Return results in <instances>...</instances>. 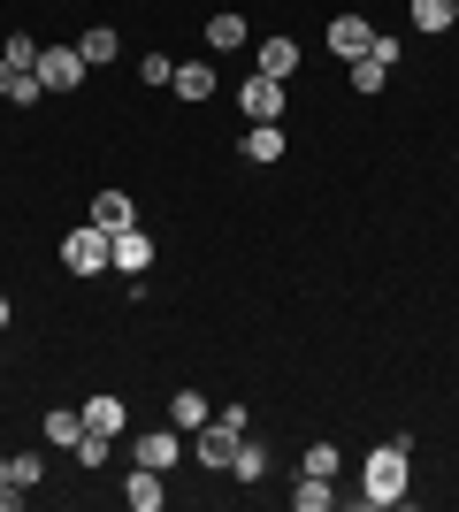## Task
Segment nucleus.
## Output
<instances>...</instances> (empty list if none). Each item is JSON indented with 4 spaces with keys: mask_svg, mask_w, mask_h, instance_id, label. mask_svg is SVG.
Wrapping results in <instances>:
<instances>
[{
    "mask_svg": "<svg viewBox=\"0 0 459 512\" xmlns=\"http://www.w3.org/2000/svg\"><path fill=\"white\" fill-rule=\"evenodd\" d=\"M360 505L368 512H391V505H406L414 497V436H383V444L360 459Z\"/></svg>",
    "mask_w": 459,
    "mask_h": 512,
    "instance_id": "nucleus-1",
    "label": "nucleus"
},
{
    "mask_svg": "<svg viewBox=\"0 0 459 512\" xmlns=\"http://www.w3.org/2000/svg\"><path fill=\"white\" fill-rule=\"evenodd\" d=\"M245 428H253V413H245L238 398H230V406H215V413H207V428H192V459H199L207 474H230V451H238Z\"/></svg>",
    "mask_w": 459,
    "mask_h": 512,
    "instance_id": "nucleus-2",
    "label": "nucleus"
},
{
    "mask_svg": "<svg viewBox=\"0 0 459 512\" xmlns=\"http://www.w3.org/2000/svg\"><path fill=\"white\" fill-rule=\"evenodd\" d=\"M238 115L245 123H284L291 115V85H276V77H261V69L238 77Z\"/></svg>",
    "mask_w": 459,
    "mask_h": 512,
    "instance_id": "nucleus-3",
    "label": "nucleus"
},
{
    "mask_svg": "<svg viewBox=\"0 0 459 512\" xmlns=\"http://www.w3.org/2000/svg\"><path fill=\"white\" fill-rule=\"evenodd\" d=\"M131 467H153V474H176L184 467V428H138L131 436Z\"/></svg>",
    "mask_w": 459,
    "mask_h": 512,
    "instance_id": "nucleus-4",
    "label": "nucleus"
},
{
    "mask_svg": "<svg viewBox=\"0 0 459 512\" xmlns=\"http://www.w3.org/2000/svg\"><path fill=\"white\" fill-rule=\"evenodd\" d=\"M62 268H69V276H108V230L77 222V230L62 237Z\"/></svg>",
    "mask_w": 459,
    "mask_h": 512,
    "instance_id": "nucleus-5",
    "label": "nucleus"
},
{
    "mask_svg": "<svg viewBox=\"0 0 459 512\" xmlns=\"http://www.w3.org/2000/svg\"><path fill=\"white\" fill-rule=\"evenodd\" d=\"M85 77H92V62L77 54V39L39 54V85H46V92H85Z\"/></svg>",
    "mask_w": 459,
    "mask_h": 512,
    "instance_id": "nucleus-6",
    "label": "nucleus"
},
{
    "mask_svg": "<svg viewBox=\"0 0 459 512\" xmlns=\"http://www.w3.org/2000/svg\"><path fill=\"white\" fill-rule=\"evenodd\" d=\"M291 153V130L284 123H245V138H238V161L245 169H276Z\"/></svg>",
    "mask_w": 459,
    "mask_h": 512,
    "instance_id": "nucleus-7",
    "label": "nucleus"
},
{
    "mask_svg": "<svg viewBox=\"0 0 459 512\" xmlns=\"http://www.w3.org/2000/svg\"><path fill=\"white\" fill-rule=\"evenodd\" d=\"M153 253H161V245H153V230H138V222L108 237V268H115V276H146Z\"/></svg>",
    "mask_w": 459,
    "mask_h": 512,
    "instance_id": "nucleus-8",
    "label": "nucleus"
},
{
    "mask_svg": "<svg viewBox=\"0 0 459 512\" xmlns=\"http://www.w3.org/2000/svg\"><path fill=\"white\" fill-rule=\"evenodd\" d=\"M85 222H92V230H131V222H138V199L131 192H115V184H100V192H92V214H85Z\"/></svg>",
    "mask_w": 459,
    "mask_h": 512,
    "instance_id": "nucleus-9",
    "label": "nucleus"
},
{
    "mask_svg": "<svg viewBox=\"0 0 459 512\" xmlns=\"http://www.w3.org/2000/svg\"><path fill=\"white\" fill-rule=\"evenodd\" d=\"M368 46H375V23L368 16H329V54H337V62H360Z\"/></svg>",
    "mask_w": 459,
    "mask_h": 512,
    "instance_id": "nucleus-10",
    "label": "nucleus"
},
{
    "mask_svg": "<svg viewBox=\"0 0 459 512\" xmlns=\"http://www.w3.org/2000/svg\"><path fill=\"white\" fill-rule=\"evenodd\" d=\"M215 85H222V77H215L207 62H176V77H169V92H176L184 107H207V100H215Z\"/></svg>",
    "mask_w": 459,
    "mask_h": 512,
    "instance_id": "nucleus-11",
    "label": "nucleus"
},
{
    "mask_svg": "<svg viewBox=\"0 0 459 512\" xmlns=\"http://www.w3.org/2000/svg\"><path fill=\"white\" fill-rule=\"evenodd\" d=\"M123 497H131V512H161V505H169V474L131 467V474H123Z\"/></svg>",
    "mask_w": 459,
    "mask_h": 512,
    "instance_id": "nucleus-12",
    "label": "nucleus"
},
{
    "mask_svg": "<svg viewBox=\"0 0 459 512\" xmlns=\"http://www.w3.org/2000/svg\"><path fill=\"white\" fill-rule=\"evenodd\" d=\"M253 69L276 77V85H291V69H299V39H261V46H253Z\"/></svg>",
    "mask_w": 459,
    "mask_h": 512,
    "instance_id": "nucleus-13",
    "label": "nucleus"
},
{
    "mask_svg": "<svg viewBox=\"0 0 459 512\" xmlns=\"http://www.w3.org/2000/svg\"><path fill=\"white\" fill-rule=\"evenodd\" d=\"M85 428H100V436H115V444H123V428H131V406H123L115 390H100V398H85Z\"/></svg>",
    "mask_w": 459,
    "mask_h": 512,
    "instance_id": "nucleus-14",
    "label": "nucleus"
},
{
    "mask_svg": "<svg viewBox=\"0 0 459 512\" xmlns=\"http://www.w3.org/2000/svg\"><path fill=\"white\" fill-rule=\"evenodd\" d=\"M230 474H238L245 490H253V482H268V444L253 436V428H245V436H238V451H230Z\"/></svg>",
    "mask_w": 459,
    "mask_h": 512,
    "instance_id": "nucleus-15",
    "label": "nucleus"
},
{
    "mask_svg": "<svg viewBox=\"0 0 459 512\" xmlns=\"http://www.w3.org/2000/svg\"><path fill=\"white\" fill-rule=\"evenodd\" d=\"M291 505L299 512H329V505H345V490H337L329 474H299V482H291Z\"/></svg>",
    "mask_w": 459,
    "mask_h": 512,
    "instance_id": "nucleus-16",
    "label": "nucleus"
},
{
    "mask_svg": "<svg viewBox=\"0 0 459 512\" xmlns=\"http://www.w3.org/2000/svg\"><path fill=\"white\" fill-rule=\"evenodd\" d=\"M77 54H85L92 69L123 62V39H115V23H92V31H77Z\"/></svg>",
    "mask_w": 459,
    "mask_h": 512,
    "instance_id": "nucleus-17",
    "label": "nucleus"
},
{
    "mask_svg": "<svg viewBox=\"0 0 459 512\" xmlns=\"http://www.w3.org/2000/svg\"><path fill=\"white\" fill-rule=\"evenodd\" d=\"M406 8H414V31H421V39H444V31L459 23L452 0H406Z\"/></svg>",
    "mask_w": 459,
    "mask_h": 512,
    "instance_id": "nucleus-18",
    "label": "nucleus"
},
{
    "mask_svg": "<svg viewBox=\"0 0 459 512\" xmlns=\"http://www.w3.org/2000/svg\"><path fill=\"white\" fill-rule=\"evenodd\" d=\"M77 436H85V406H54L46 413V444L54 451H77Z\"/></svg>",
    "mask_w": 459,
    "mask_h": 512,
    "instance_id": "nucleus-19",
    "label": "nucleus"
},
{
    "mask_svg": "<svg viewBox=\"0 0 459 512\" xmlns=\"http://www.w3.org/2000/svg\"><path fill=\"white\" fill-rule=\"evenodd\" d=\"M245 39H253V31H245V16H238V8H222V16H207V46H215V54H238Z\"/></svg>",
    "mask_w": 459,
    "mask_h": 512,
    "instance_id": "nucleus-20",
    "label": "nucleus"
},
{
    "mask_svg": "<svg viewBox=\"0 0 459 512\" xmlns=\"http://www.w3.org/2000/svg\"><path fill=\"white\" fill-rule=\"evenodd\" d=\"M299 474H329V482H337V474H345V451L329 444V436H314V444H306V459H299Z\"/></svg>",
    "mask_w": 459,
    "mask_h": 512,
    "instance_id": "nucleus-21",
    "label": "nucleus"
},
{
    "mask_svg": "<svg viewBox=\"0 0 459 512\" xmlns=\"http://www.w3.org/2000/svg\"><path fill=\"white\" fill-rule=\"evenodd\" d=\"M207 413H215V406H207L199 390H176V398H169V421L176 428H207Z\"/></svg>",
    "mask_w": 459,
    "mask_h": 512,
    "instance_id": "nucleus-22",
    "label": "nucleus"
},
{
    "mask_svg": "<svg viewBox=\"0 0 459 512\" xmlns=\"http://www.w3.org/2000/svg\"><path fill=\"white\" fill-rule=\"evenodd\" d=\"M39 54H46V46L31 39V31H8V46H0V62H8V69H39Z\"/></svg>",
    "mask_w": 459,
    "mask_h": 512,
    "instance_id": "nucleus-23",
    "label": "nucleus"
},
{
    "mask_svg": "<svg viewBox=\"0 0 459 512\" xmlns=\"http://www.w3.org/2000/svg\"><path fill=\"white\" fill-rule=\"evenodd\" d=\"M345 69H352V92H360V100H375V92H383V77H391L375 54H360V62H345Z\"/></svg>",
    "mask_w": 459,
    "mask_h": 512,
    "instance_id": "nucleus-24",
    "label": "nucleus"
},
{
    "mask_svg": "<svg viewBox=\"0 0 459 512\" xmlns=\"http://www.w3.org/2000/svg\"><path fill=\"white\" fill-rule=\"evenodd\" d=\"M8 474H16V490H39V482H46V459H39V451H8Z\"/></svg>",
    "mask_w": 459,
    "mask_h": 512,
    "instance_id": "nucleus-25",
    "label": "nucleus"
},
{
    "mask_svg": "<svg viewBox=\"0 0 459 512\" xmlns=\"http://www.w3.org/2000/svg\"><path fill=\"white\" fill-rule=\"evenodd\" d=\"M46 85H39V69H16V85H8V107H39Z\"/></svg>",
    "mask_w": 459,
    "mask_h": 512,
    "instance_id": "nucleus-26",
    "label": "nucleus"
},
{
    "mask_svg": "<svg viewBox=\"0 0 459 512\" xmlns=\"http://www.w3.org/2000/svg\"><path fill=\"white\" fill-rule=\"evenodd\" d=\"M176 77V54H138V85H169Z\"/></svg>",
    "mask_w": 459,
    "mask_h": 512,
    "instance_id": "nucleus-27",
    "label": "nucleus"
},
{
    "mask_svg": "<svg viewBox=\"0 0 459 512\" xmlns=\"http://www.w3.org/2000/svg\"><path fill=\"white\" fill-rule=\"evenodd\" d=\"M31 490H16V474H8V451H0V512H16Z\"/></svg>",
    "mask_w": 459,
    "mask_h": 512,
    "instance_id": "nucleus-28",
    "label": "nucleus"
},
{
    "mask_svg": "<svg viewBox=\"0 0 459 512\" xmlns=\"http://www.w3.org/2000/svg\"><path fill=\"white\" fill-rule=\"evenodd\" d=\"M8 321H16V299H8V291H0V337H8Z\"/></svg>",
    "mask_w": 459,
    "mask_h": 512,
    "instance_id": "nucleus-29",
    "label": "nucleus"
},
{
    "mask_svg": "<svg viewBox=\"0 0 459 512\" xmlns=\"http://www.w3.org/2000/svg\"><path fill=\"white\" fill-rule=\"evenodd\" d=\"M8 85H16V69H8V62H0V100H8Z\"/></svg>",
    "mask_w": 459,
    "mask_h": 512,
    "instance_id": "nucleus-30",
    "label": "nucleus"
},
{
    "mask_svg": "<svg viewBox=\"0 0 459 512\" xmlns=\"http://www.w3.org/2000/svg\"><path fill=\"white\" fill-rule=\"evenodd\" d=\"M0 367H8V360H0Z\"/></svg>",
    "mask_w": 459,
    "mask_h": 512,
    "instance_id": "nucleus-31",
    "label": "nucleus"
},
{
    "mask_svg": "<svg viewBox=\"0 0 459 512\" xmlns=\"http://www.w3.org/2000/svg\"><path fill=\"white\" fill-rule=\"evenodd\" d=\"M452 161H459V153H452Z\"/></svg>",
    "mask_w": 459,
    "mask_h": 512,
    "instance_id": "nucleus-32",
    "label": "nucleus"
},
{
    "mask_svg": "<svg viewBox=\"0 0 459 512\" xmlns=\"http://www.w3.org/2000/svg\"><path fill=\"white\" fill-rule=\"evenodd\" d=\"M452 8H459V0H452Z\"/></svg>",
    "mask_w": 459,
    "mask_h": 512,
    "instance_id": "nucleus-33",
    "label": "nucleus"
}]
</instances>
